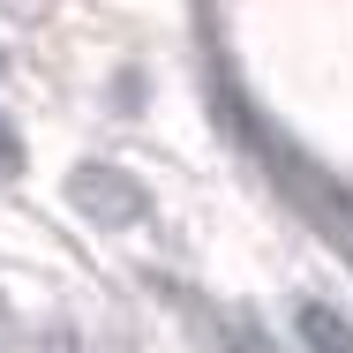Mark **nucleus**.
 I'll return each instance as SVG.
<instances>
[{
	"mask_svg": "<svg viewBox=\"0 0 353 353\" xmlns=\"http://www.w3.org/2000/svg\"><path fill=\"white\" fill-rule=\"evenodd\" d=\"M75 203L90 218H143V196H136V181H121V173H105V165H75Z\"/></svg>",
	"mask_w": 353,
	"mask_h": 353,
	"instance_id": "obj_1",
	"label": "nucleus"
},
{
	"mask_svg": "<svg viewBox=\"0 0 353 353\" xmlns=\"http://www.w3.org/2000/svg\"><path fill=\"white\" fill-rule=\"evenodd\" d=\"M15 165H23V143L8 136V128H0V173H15Z\"/></svg>",
	"mask_w": 353,
	"mask_h": 353,
	"instance_id": "obj_3",
	"label": "nucleus"
},
{
	"mask_svg": "<svg viewBox=\"0 0 353 353\" xmlns=\"http://www.w3.org/2000/svg\"><path fill=\"white\" fill-rule=\"evenodd\" d=\"M339 218H346V225H353V196H339Z\"/></svg>",
	"mask_w": 353,
	"mask_h": 353,
	"instance_id": "obj_4",
	"label": "nucleus"
},
{
	"mask_svg": "<svg viewBox=\"0 0 353 353\" xmlns=\"http://www.w3.org/2000/svg\"><path fill=\"white\" fill-rule=\"evenodd\" d=\"M301 346L308 353H353V323L339 316V308L308 301V308H301Z\"/></svg>",
	"mask_w": 353,
	"mask_h": 353,
	"instance_id": "obj_2",
	"label": "nucleus"
}]
</instances>
